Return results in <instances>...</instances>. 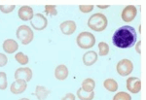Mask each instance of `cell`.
I'll use <instances>...</instances> for the list:
<instances>
[{
	"label": "cell",
	"mask_w": 146,
	"mask_h": 100,
	"mask_svg": "<svg viewBox=\"0 0 146 100\" xmlns=\"http://www.w3.org/2000/svg\"><path fill=\"white\" fill-rule=\"evenodd\" d=\"M17 38L22 42L23 45H28L29 43H31V41L33 40L34 33L31 30L29 26L27 25H21L18 27L17 32H16Z\"/></svg>",
	"instance_id": "obj_4"
},
{
	"label": "cell",
	"mask_w": 146,
	"mask_h": 100,
	"mask_svg": "<svg viewBox=\"0 0 146 100\" xmlns=\"http://www.w3.org/2000/svg\"><path fill=\"white\" fill-rule=\"evenodd\" d=\"M140 45H141V43H140V41L139 42H137V44H136V52H137L138 53H140V51H139V47H140Z\"/></svg>",
	"instance_id": "obj_29"
},
{
	"label": "cell",
	"mask_w": 146,
	"mask_h": 100,
	"mask_svg": "<svg viewBox=\"0 0 146 100\" xmlns=\"http://www.w3.org/2000/svg\"><path fill=\"white\" fill-rule=\"evenodd\" d=\"M103 87L105 88V89H107L110 92H115L117 91L119 86L118 83L114 80V79H106V80L103 82Z\"/></svg>",
	"instance_id": "obj_18"
},
{
	"label": "cell",
	"mask_w": 146,
	"mask_h": 100,
	"mask_svg": "<svg viewBox=\"0 0 146 100\" xmlns=\"http://www.w3.org/2000/svg\"><path fill=\"white\" fill-rule=\"evenodd\" d=\"M76 43L81 49H91L96 44V37L91 32H81L77 36Z\"/></svg>",
	"instance_id": "obj_3"
},
{
	"label": "cell",
	"mask_w": 146,
	"mask_h": 100,
	"mask_svg": "<svg viewBox=\"0 0 146 100\" xmlns=\"http://www.w3.org/2000/svg\"><path fill=\"white\" fill-rule=\"evenodd\" d=\"M3 50L7 53H14L19 49L18 43L13 39H7L3 42Z\"/></svg>",
	"instance_id": "obj_15"
},
{
	"label": "cell",
	"mask_w": 146,
	"mask_h": 100,
	"mask_svg": "<svg viewBox=\"0 0 146 100\" xmlns=\"http://www.w3.org/2000/svg\"><path fill=\"white\" fill-rule=\"evenodd\" d=\"M8 87V81L5 72H0V89L4 90Z\"/></svg>",
	"instance_id": "obj_22"
},
{
	"label": "cell",
	"mask_w": 146,
	"mask_h": 100,
	"mask_svg": "<svg viewBox=\"0 0 146 100\" xmlns=\"http://www.w3.org/2000/svg\"><path fill=\"white\" fill-rule=\"evenodd\" d=\"M136 14H137L136 7L133 5H129L125 7V9L122 11V20L125 22H131V20H135Z\"/></svg>",
	"instance_id": "obj_9"
},
{
	"label": "cell",
	"mask_w": 146,
	"mask_h": 100,
	"mask_svg": "<svg viewBox=\"0 0 146 100\" xmlns=\"http://www.w3.org/2000/svg\"><path fill=\"white\" fill-rule=\"evenodd\" d=\"M8 62V59L4 53H0V67L5 66Z\"/></svg>",
	"instance_id": "obj_27"
},
{
	"label": "cell",
	"mask_w": 146,
	"mask_h": 100,
	"mask_svg": "<svg viewBox=\"0 0 146 100\" xmlns=\"http://www.w3.org/2000/svg\"><path fill=\"white\" fill-rule=\"evenodd\" d=\"M15 5H0V12L4 14H9L15 10Z\"/></svg>",
	"instance_id": "obj_25"
},
{
	"label": "cell",
	"mask_w": 146,
	"mask_h": 100,
	"mask_svg": "<svg viewBox=\"0 0 146 100\" xmlns=\"http://www.w3.org/2000/svg\"><path fill=\"white\" fill-rule=\"evenodd\" d=\"M96 88V82L91 78H87L82 82V87L81 88L84 90V91H87V92H92L94 91Z\"/></svg>",
	"instance_id": "obj_17"
},
{
	"label": "cell",
	"mask_w": 146,
	"mask_h": 100,
	"mask_svg": "<svg viewBox=\"0 0 146 100\" xmlns=\"http://www.w3.org/2000/svg\"><path fill=\"white\" fill-rule=\"evenodd\" d=\"M76 24L73 20H65L60 24V31L62 32L64 35H72L76 30Z\"/></svg>",
	"instance_id": "obj_12"
},
{
	"label": "cell",
	"mask_w": 146,
	"mask_h": 100,
	"mask_svg": "<svg viewBox=\"0 0 146 100\" xmlns=\"http://www.w3.org/2000/svg\"><path fill=\"white\" fill-rule=\"evenodd\" d=\"M15 59L17 60L19 63L22 64V65H27V64L28 63V60H29V59H28V57H27V55H25V53H22V52L16 53Z\"/></svg>",
	"instance_id": "obj_21"
},
{
	"label": "cell",
	"mask_w": 146,
	"mask_h": 100,
	"mask_svg": "<svg viewBox=\"0 0 146 100\" xmlns=\"http://www.w3.org/2000/svg\"><path fill=\"white\" fill-rule=\"evenodd\" d=\"M113 100H131V96L129 93H127V92L121 91V92H117L114 95Z\"/></svg>",
	"instance_id": "obj_23"
},
{
	"label": "cell",
	"mask_w": 146,
	"mask_h": 100,
	"mask_svg": "<svg viewBox=\"0 0 146 100\" xmlns=\"http://www.w3.org/2000/svg\"><path fill=\"white\" fill-rule=\"evenodd\" d=\"M45 13L47 15L50 16H56L58 15V11L55 5H46L45 6Z\"/></svg>",
	"instance_id": "obj_24"
},
{
	"label": "cell",
	"mask_w": 146,
	"mask_h": 100,
	"mask_svg": "<svg viewBox=\"0 0 146 100\" xmlns=\"http://www.w3.org/2000/svg\"><path fill=\"white\" fill-rule=\"evenodd\" d=\"M68 74H69V71H68L67 67L63 64L58 65L55 69V77L56 80L60 81H63L68 77Z\"/></svg>",
	"instance_id": "obj_13"
},
{
	"label": "cell",
	"mask_w": 146,
	"mask_h": 100,
	"mask_svg": "<svg viewBox=\"0 0 146 100\" xmlns=\"http://www.w3.org/2000/svg\"><path fill=\"white\" fill-rule=\"evenodd\" d=\"M127 89L131 93H138L141 89L140 79L137 77H129L127 79Z\"/></svg>",
	"instance_id": "obj_7"
},
{
	"label": "cell",
	"mask_w": 146,
	"mask_h": 100,
	"mask_svg": "<svg viewBox=\"0 0 146 100\" xmlns=\"http://www.w3.org/2000/svg\"><path fill=\"white\" fill-rule=\"evenodd\" d=\"M98 7L100 9H107L108 7H109V5H104V6H101V5H98Z\"/></svg>",
	"instance_id": "obj_30"
},
{
	"label": "cell",
	"mask_w": 146,
	"mask_h": 100,
	"mask_svg": "<svg viewBox=\"0 0 146 100\" xmlns=\"http://www.w3.org/2000/svg\"><path fill=\"white\" fill-rule=\"evenodd\" d=\"M62 100H75V95L73 93H66L62 97Z\"/></svg>",
	"instance_id": "obj_28"
},
{
	"label": "cell",
	"mask_w": 146,
	"mask_h": 100,
	"mask_svg": "<svg viewBox=\"0 0 146 100\" xmlns=\"http://www.w3.org/2000/svg\"><path fill=\"white\" fill-rule=\"evenodd\" d=\"M77 96H78V98L80 100H93L94 97H95V92L84 91V90L80 88H78V90H77Z\"/></svg>",
	"instance_id": "obj_19"
},
{
	"label": "cell",
	"mask_w": 146,
	"mask_h": 100,
	"mask_svg": "<svg viewBox=\"0 0 146 100\" xmlns=\"http://www.w3.org/2000/svg\"><path fill=\"white\" fill-rule=\"evenodd\" d=\"M98 53L100 57H105L109 53V46L105 42H100L98 44Z\"/></svg>",
	"instance_id": "obj_20"
},
{
	"label": "cell",
	"mask_w": 146,
	"mask_h": 100,
	"mask_svg": "<svg viewBox=\"0 0 146 100\" xmlns=\"http://www.w3.org/2000/svg\"><path fill=\"white\" fill-rule=\"evenodd\" d=\"M27 88V82L23 80H21V79H18L15 82L12 83V85L10 87V90L13 94H21L25 91Z\"/></svg>",
	"instance_id": "obj_10"
},
{
	"label": "cell",
	"mask_w": 146,
	"mask_h": 100,
	"mask_svg": "<svg viewBox=\"0 0 146 100\" xmlns=\"http://www.w3.org/2000/svg\"><path fill=\"white\" fill-rule=\"evenodd\" d=\"M98 60V53L95 51H89L83 55V63L86 66H92Z\"/></svg>",
	"instance_id": "obj_14"
},
{
	"label": "cell",
	"mask_w": 146,
	"mask_h": 100,
	"mask_svg": "<svg viewBox=\"0 0 146 100\" xmlns=\"http://www.w3.org/2000/svg\"><path fill=\"white\" fill-rule=\"evenodd\" d=\"M107 18L101 13H96L88 20V26L94 31L101 32L107 27Z\"/></svg>",
	"instance_id": "obj_2"
},
{
	"label": "cell",
	"mask_w": 146,
	"mask_h": 100,
	"mask_svg": "<svg viewBox=\"0 0 146 100\" xmlns=\"http://www.w3.org/2000/svg\"><path fill=\"white\" fill-rule=\"evenodd\" d=\"M19 100H30V99H28V98H21V99H19Z\"/></svg>",
	"instance_id": "obj_31"
},
{
	"label": "cell",
	"mask_w": 146,
	"mask_h": 100,
	"mask_svg": "<svg viewBox=\"0 0 146 100\" xmlns=\"http://www.w3.org/2000/svg\"><path fill=\"white\" fill-rule=\"evenodd\" d=\"M136 32L133 26L124 25L114 32L112 42L114 46L120 49H129L133 46L136 42Z\"/></svg>",
	"instance_id": "obj_1"
},
{
	"label": "cell",
	"mask_w": 146,
	"mask_h": 100,
	"mask_svg": "<svg viewBox=\"0 0 146 100\" xmlns=\"http://www.w3.org/2000/svg\"><path fill=\"white\" fill-rule=\"evenodd\" d=\"M32 70L29 68V67H21V68H18L15 72V79L18 80V79H21V80H23L25 82H29L32 79Z\"/></svg>",
	"instance_id": "obj_8"
},
{
	"label": "cell",
	"mask_w": 146,
	"mask_h": 100,
	"mask_svg": "<svg viewBox=\"0 0 146 100\" xmlns=\"http://www.w3.org/2000/svg\"><path fill=\"white\" fill-rule=\"evenodd\" d=\"M18 15H19V18H20L22 20H23V22L31 20L34 16L33 9L29 6H23L19 9Z\"/></svg>",
	"instance_id": "obj_11"
},
{
	"label": "cell",
	"mask_w": 146,
	"mask_h": 100,
	"mask_svg": "<svg viewBox=\"0 0 146 100\" xmlns=\"http://www.w3.org/2000/svg\"><path fill=\"white\" fill-rule=\"evenodd\" d=\"M50 93H51V91L46 87L38 85L35 88V91L33 94L37 97L38 100H45L47 97L50 95Z\"/></svg>",
	"instance_id": "obj_16"
},
{
	"label": "cell",
	"mask_w": 146,
	"mask_h": 100,
	"mask_svg": "<svg viewBox=\"0 0 146 100\" xmlns=\"http://www.w3.org/2000/svg\"><path fill=\"white\" fill-rule=\"evenodd\" d=\"M30 24H31V26L33 27L35 30H38V31H41V30H44L48 25V20H47V18L44 15L40 13L34 14L32 20H30Z\"/></svg>",
	"instance_id": "obj_6"
},
{
	"label": "cell",
	"mask_w": 146,
	"mask_h": 100,
	"mask_svg": "<svg viewBox=\"0 0 146 100\" xmlns=\"http://www.w3.org/2000/svg\"><path fill=\"white\" fill-rule=\"evenodd\" d=\"M116 70H117V73H118L120 76H122V77L129 76L133 70V61H131L129 59H121L118 63H117Z\"/></svg>",
	"instance_id": "obj_5"
},
{
	"label": "cell",
	"mask_w": 146,
	"mask_h": 100,
	"mask_svg": "<svg viewBox=\"0 0 146 100\" xmlns=\"http://www.w3.org/2000/svg\"><path fill=\"white\" fill-rule=\"evenodd\" d=\"M79 10L80 12L87 14V13H91L94 10V5H80L79 6Z\"/></svg>",
	"instance_id": "obj_26"
}]
</instances>
